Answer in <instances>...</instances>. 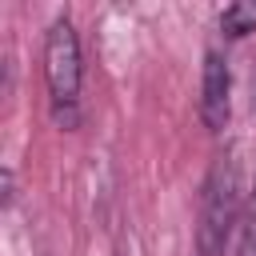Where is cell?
<instances>
[{
  "instance_id": "6da1fadb",
  "label": "cell",
  "mask_w": 256,
  "mask_h": 256,
  "mask_svg": "<svg viewBox=\"0 0 256 256\" xmlns=\"http://www.w3.org/2000/svg\"><path fill=\"white\" fill-rule=\"evenodd\" d=\"M44 76H48V96H52V112L64 128L76 124V100H80V44H76V28L68 16L52 20L48 36H44Z\"/></svg>"
},
{
  "instance_id": "7a4b0ae2",
  "label": "cell",
  "mask_w": 256,
  "mask_h": 256,
  "mask_svg": "<svg viewBox=\"0 0 256 256\" xmlns=\"http://www.w3.org/2000/svg\"><path fill=\"white\" fill-rule=\"evenodd\" d=\"M236 192H240L236 160L232 156H220L212 164V172H208V184H204V204H200V256H224L228 236L236 228Z\"/></svg>"
},
{
  "instance_id": "3957f363",
  "label": "cell",
  "mask_w": 256,
  "mask_h": 256,
  "mask_svg": "<svg viewBox=\"0 0 256 256\" xmlns=\"http://www.w3.org/2000/svg\"><path fill=\"white\" fill-rule=\"evenodd\" d=\"M228 112H232V76H228V60L208 48L204 52V72H200V120L220 132L228 124Z\"/></svg>"
},
{
  "instance_id": "277c9868",
  "label": "cell",
  "mask_w": 256,
  "mask_h": 256,
  "mask_svg": "<svg viewBox=\"0 0 256 256\" xmlns=\"http://www.w3.org/2000/svg\"><path fill=\"white\" fill-rule=\"evenodd\" d=\"M220 28L224 36H248L256 32V0H236L220 12Z\"/></svg>"
},
{
  "instance_id": "5b68a950",
  "label": "cell",
  "mask_w": 256,
  "mask_h": 256,
  "mask_svg": "<svg viewBox=\"0 0 256 256\" xmlns=\"http://www.w3.org/2000/svg\"><path fill=\"white\" fill-rule=\"evenodd\" d=\"M236 256H256V220H248V228L240 232V244H236Z\"/></svg>"
},
{
  "instance_id": "8992f818",
  "label": "cell",
  "mask_w": 256,
  "mask_h": 256,
  "mask_svg": "<svg viewBox=\"0 0 256 256\" xmlns=\"http://www.w3.org/2000/svg\"><path fill=\"white\" fill-rule=\"evenodd\" d=\"M12 192H16V176H12L8 168H0V208H8Z\"/></svg>"
},
{
  "instance_id": "52a82bcc",
  "label": "cell",
  "mask_w": 256,
  "mask_h": 256,
  "mask_svg": "<svg viewBox=\"0 0 256 256\" xmlns=\"http://www.w3.org/2000/svg\"><path fill=\"white\" fill-rule=\"evenodd\" d=\"M8 92V72H4V64H0V96Z\"/></svg>"
},
{
  "instance_id": "ba28073f",
  "label": "cell",
  "mask_w": 256,
  "mask_h": 256,
  "mask_svg": "<svg viewBox=\"0 0 256 256\" xmlns=\"http://www.w3.org/2000/svg\"><path fill=\"white\" fill-rule=\"evenodd\" d=\"M252 220H256V188H252Z\"/></svg>"
}]
</instances>
